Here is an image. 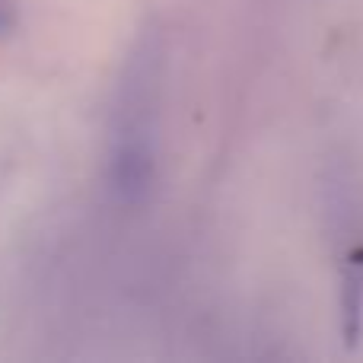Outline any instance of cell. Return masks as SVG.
I'll return each instance as SVG.
<instances>
[{
	"instance_id": "6da1fadb",
	"label": "cell",
	"mask_w": 363,
	"mask_h": 363,
	"mask_svg": "<svg viewBox=\"0 0 363 363\" xmlns=\"http://www.w3.org/2000/svg\"><path fill=\"white\" fill-rule=\"evenodd\" d=\"M163 67V35L147 26L144 32H138L125 57L108 118L106 176L112 194L128 207L144 204L157 182Z\"/></svg>"
},
{
	"instance_id": "7a4b0ae2",
	"label": "cell",
	"mask_w": 363,
	"mask_h": 363,
	"mask_svg": "<svg viewBox=\"0 0 363 363\" xmlns=\"http://www.w3.org/2000/svg\"><path fill=\"white\" fill-rule=\"evenodd\" d=\"M13 23H16L13 4H10V0H0V35H6V32L13 29Z\"/></svg>"
}]
</instances>
